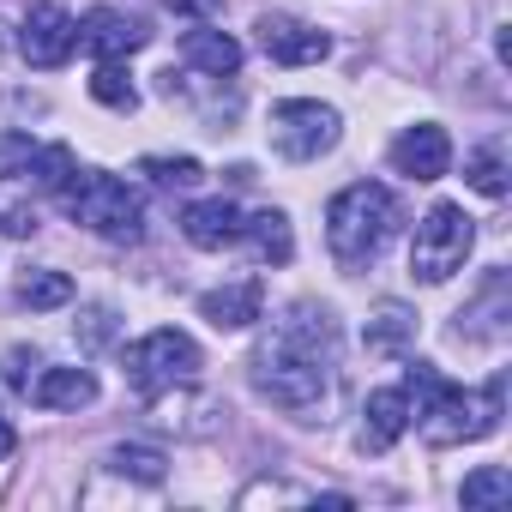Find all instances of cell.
<instances>
[{
    "label": "cell",
    "instance_id": "obj_1",
    "mask_svg": "<svg viewBox=\"0 0 512 512\" xmlns=\"http://www.w3.org/2000/svg\"><path fill=\"white\" fill-rule=\"evenodd\" d=\"M247 374L266 404H278L302 422H326L332 392H338V320H332V308H320V302L284 308V320L253 350Z\"/></svg>",
    "mask_w": 512,
    "mask_h": 512
},
{
    "label": "cell",
    "instance_id": "obj_2",
    "mask_svg": "<svg viewBox=\"0 0 512 512\" xmlns=\"http://www.w3.org/2000/svg\"><path fill=\"white\" fill-rule=\"evenodd\" d=\"M404 398H410V422L422 428L428 446L488 440V434L500 428V410H506V386H500V380L464 392V386H452L434 362H410V368H404Z\"/></svg>",
    "mask_w": 512,
    "mask_h": 512
},
{
    "label": "cell",
    "instance_id": "obj_3",
    "mask_svg": "<svg viewBox=\"0 0 512 512\" xmlns=\"http://www.w3.org/2000/svg\"><path fill=\"white\" fill-rule=\"evenodd\" d=\"M398 229V199L392 187L380 181H350L332 205H326V247H332V260L344 272H362L380 260V247L392 241Z\"/></svg>",
    "mask_w": 512,
    "mask_h": 512
},
{
    "label": "cell",
    "instance_id": "obj_4",
    "mask_svg": "<svg viewBox=\"0 0 512 512\" xmlns=\"http://www.w3.org/2000/svg\"><path fill=\"white\" fill-rule=\"evenodd\" d=\"M61 205H67L73 223H85V229L103 235V241H139V235H145V205H139V193H133L121 175H109V169H73V181L61 187Z\"/></svg>",
    "mask_w": 512,
    "mask_h": 512
},
{
    "label": "cell",
    "instance_id": "obj_5",
    "mask_svg": "<svg viewBox=\"0 0 512 512\" xmlns=\"http://www.w3.org/2000/svg\"><path fill=\"white\" fill-rule=\"evenodd\" d=\"M476 247V217L452 199L428 205V217L416 223V241H410V278L416 284H446L452 272H464Z\"/></svg>",
    "mask_w": 512,
    "mask_h": 512
},
{
    "label": "cell",
    "instance_id": "obj_6",
    "mask_svg": "<svg viewBox=\"0 0 512 512\" xmlns=\"http://www.w3.org/2000/svg\"><path fill=\"white\" fill-rule=\"evenodd\" d=\"M199 368H205L199 344H193L187 332H175V326H157L151 338H139V344L127 350V380H133V392H145V398H163V392H175V386H193Z\"/></svg>",
    "mask_w": 512,
    "mask_h": 512
},
{
    "label": "cell",
    "instance_id": "obj_7",
    "mask_svg": "<svg viewBox=\"0 0 512 512\" xmlns=\"http://www.w3.org/2000/svg\"><path fill=\"white\" fill-rule=\"evenodd\" d=\"M338 139H344V121H338L332 103L290 97V103L272 109V151L290 157V163H314V157H326Z\"/></svg>",
    "mask_w": 512,
    "mask_h": 512
},
{
    "label": "cell",
    "instance_id": "obj_8",
    "mask_svg": "<svg viewBox=\"0 0 512 512\" xmlns=\"http://www.w3.org/2000/svg\"><path fill=\"white\" fill-rule=\"evenodd\" d=\"M79 49V19L61 7V0H31V13L19 25V55L37 67V73H55L67 67Z\"/></svg>",
    "mask_w": 512,
    "mask_h": 512
},
{
    "label": "cell",
    "instance_id": "obj_9",
    "mask_svg": "<svg viewBox=\"0 0 512 512\" xmlns=\"http://www.w3.org/2000/svg\"><path fill=\"white\" fill-rule=\"evenodd\" d=\"M145 43H151V25L133 19V13H121V7H97V13L79 19V49H91L97 61H127Z\"/></svg>",
    "mask_w": 512,
    "mask_h": 512
},
{
    "label": "cell",
    "instance_id": "obj_10",
    "mask_svg": "<svg viewBox=\"0 0 512 512\" xmlns=\"http://www.w3.org/2000/svg\"><path fill=\"white\" fill-rule=\"evenodd\" d=\"M260 49H266L278 67H314V61L332 55V37H326L320 25L290 19V13H266V19H260Z\"/></svg>",
    "mask_w": 512,
    "mask_h": 512
},
{
    "label": "cell",
    "instance_id": "obj_11",
    "mask_svg": "<svg viewBox=\"0 0 512 512\" xmlns=\"http://www.w3.org/2000/svg\"><path fill=\"white\" fill-rule=\"evenodd\" d=\"M392 169L410 175V181H440V175L452 169V139H446V127H434V121L404 127V133L392 139Z\"/></svg>",
    "mask_w": 512,
    "mask_h": 512
},
{
    "label": "cell",
    "instance_id": "obj_12",
    "mask_svg": "<svg viewBox=\"0 0 512 512\" xmlns=\"http://www.w3.org/2000/svg\"><path fill=\"white\" fill-rule=\"evenodd\" d=\"M260 314H266V284L260 278H235V284L199 296V320H211L217 332H247Z\"/></svg>",
    "mask_w": 512,
    "mask_h": 512
},
{
    "label": "cell",
    "instance_id": "obj_13",
    "mask_svg": "<svg viewBox=\"0 0 512 512\" xmlns=\"http://www.w3.org/2000/svg\"><path fill=\"white\" fill-rule=\"evenodd\" d=\"M410 428V398L404 386H380L368 392V410H362V452H392Z\"/></svg>",
    "mask_w": 512,
    "mask_h": 512
},
{
    "label": "cell",
    "instance_id": "obj_14",
    "mask_svg": "<svg viewBox=\"0 0 512 512\" xmlns=\"http://www.w3.org/2000/svg\"><path fill=\"white\" fill-rule=\"evenodd\" d=\"M181 235H187L193 247H205V253L235 247V241H241V211H235V199H199V205H187Z\"/></svg>",
    "mask_w": 512,
    "mask_h": 512
},
{
    "label": "cell",
    "instance_id": "obj_15",
    "mask_svg": "<svg viewBox=\"0 0 512 512\" xmlns=\"http://www.w3.org/2000/svg\"><path fill=\"white\" fill-rule=\"evenodd\" d=\"M25 398L37 410H85V404H97V374L91 368H43L25 386Z\"/></svg>",
    "mask_w": 512,
    "mask_h": 512
},
{
    "label": "cell",
    "instance_id": "obj_16",
    "mask_svg": "<svg viewBox=\"0 0 512 512\" xmlns=\"http://www.w3.org/2000/svg\"><path fill=\"white\" fill-rule=\"evenodd\" d=\"M181 61L193 73H211V79H235L241 73V43L229 31H211V25H193L181 37Z\"/></svg>",
    "mask_w": 512,
    "mask_h": 512
},
{
    "label": "cell",
    "instance_id": "obj_17",
    "mask_svg": "<svg viewBox=\"0 0 512 512\" xmlns=\"http://www.w3.org/2000/svg\"><path fill=\"white\" fill-rule=\"evenodd\" d=\"M362 344H368V356H404V350L416 344V308H404V302H380V308L368 314Z\"/></svg>",
    "mask_w": 512,
    "mask_h": 512
},
{
    "label": "cell",
    "instance_id": "obj_18",
    "mask_svg": "<svg viewBox=\"0 0 512 512\" xmlns=\"http://www.w3.org/2000/svg\"><path fill=\"white\" fill-rule=\"evenodd\" d=\"M241 241H253V253H260L266 266H290V253H296V235H290V217L284 211H253V217H241Z\"/></svg>",
    "mask_w": 512,
    "mask_h": 512
},
{
    "label": "cell",
    "instance_id": "obj_19",
    "mask_svg": "<svg viewBox=\"0 0 512 512\" xmlns=\"http://www.w3.org/2000/svg\"><path fill=\"white\" fill-rule=\"evenodd\" d=\"M13 296H19L31 314H49V308H67V302H73V278H67V272H49V266H37V272H19Z\"/></svg>",
    "mask_w": 512,
    "mask_h": 512
},
{
    "label": "cell",
    "instance_id": "obj_20",
    "mask_svg": "<svg viewBox=\"0 0 512 512\" xmlns=\"http://www.w3.org/2000/svg\"><path fill=\"white\" fill-rule=\"evenodd\" d=\"M464 181H470L482 199H500V193H506V145H500V139L476 145V151L464 157Z\"/></svg>",
    "mask_w": 512,
    "mask_h": 512
},
{
    "label": "cell",
    "instance_id": "obj_21",
    "mask_svg": "<svg viewBox=\"0 0 512 512\" xmlns=\"http://www.w3.org/2000/svg\"><path fill=\"white\" fill-rule=\"evenodd\" d=\"M458 500H464L470 512H488V506H506V500H512V470H500V464H476V470L464 476V488H458Z\"/></svg>",
    "mask_w": 512,
    "mask_h": 512
},
{
    "label": "cell",
    "instance_id": "obj_22",
    "mask_svg": "<svg viewBox=\"0 0 512 512\" xmlns=\"http://www.w3.org/2000/svg\"><path fill=\"white\" fill-rule=\"evenodd\" d=\"M91 97H97L103 109H115V115H133V109H139V85L127 79L121 61H103V67L91 73Z\"/></svg>",
    "mask_w": 512,
    "mask_h": 512
},
{
    "label": "cell",
    "instance_id": "obj_23",
    "mask_svg": "<svg viewBox=\"0 0 512 512\" xmlns=\"http://www.w3.org/2000/svg\"><path fill=\"white\" fill-rule=\"evenodd\" d=\"M73 169H79V163H73V151H67V145H37V157H31V175H25V181H31V187H43V193H61V187L73 181Z\"/></svg>",
    "mask_w": 512,
    "mask_h": 512
},
{
    "label": "cell",
    "instance_id": "obj_24",
    "mask_svg": "<svg viewBox=\"0 0 512 512\" xmlns=\"http://www.w3.org/2000/svg\"><path fill=\"white\" fill-rule=\"evenodd\" d=\"M103 464L115 476H133V482H163V452H151V446H115Z\"/></svg>",
    "mask_w": 512,
    "mask_h": 512
},
{
    "label": "cell",
    "instance_id": "obj_25",
    "mask_svg": "<svg viewBox=\"0 0 512 512\" xmlns=\"http://www.w3.org/2000/svg\"><path fill=\"white\" fill-rule=\"evenodd\" d=\"M139 175H151L157 187H199V181H205L199 157H145Z\"/></svg>",
    "mask_w": 512,
    "mask_h": 512
},
{
    "label": "cell",
    "instance_id": "obj_26",
    "mask_svg": "<svg viewBox=\"0 0 512 512\" xmlns=\"http://www.w3.org/2000/svg\"><path fill=\"white\" fill-rule=\"evenodd\" d=\"M31 157H37V139L31 133H0V181H25L31 175Z\"/></svg>",
    "mask_w": 512,
    "mask_h": 512
},
{
    "label": "cell",
    "instance_id": "obj_27",
    "mask_svg": "<svg viewBox=\"0 0 512 512\" xmlns=\"http://www.w3.org/2000/svg\"><path fill=\"white\" fill-rule=\"evenodd\" d=\"M260 500H320V494H308V488H284V482H253L247 494H241V506H260Z\"/></svg>",
    "mask_w": 512,
    "mask_h": 512
},
{
    "label": "cell",
    "instance_id": "obj_28",
    "mask_svg": "<svg viewBox=\"0 0 512 512\" xmlns=\"http://www.w3.org/2000/svg\"><path fill=\"white\" fill-rule=\"evenodd\" d=\"M0 229H7V235H37V211H25V205L0 211Z\"/></svg>",
    "mask_w": 512,
    "mask_h": 512
},
{
    "label": "cell",
    "instance_id": "obj_29",
    "mask_svg": "<svg viewBox=\"0 0 512 512\" xmlns=\"http://www.w3.org/2000/svg\"><path fill=\"white\" fill-rule=\"evenodd\" d=\"M85 320H91V326H85V344H103V338H109V314H103V308H91Z\"/></svg>",
    "mask_w": 512,
    "mask_h": 512
},
{
    "label": "cell",
    "instance_id": "obj_30",
    "mask_svg": "<svg viewBox=\"0 0 512 512\" xmlns=\"http://www.w3.org/2000/svg\"><path fill=\"white\" fill-rule=\"evenodd\" d=\"M13 446H19V434H13V422H7V416H0V458H7Z\"/></svg>",
    "mask_w": 512,
    "mask_h": 512
},
{
    "label": "cell",
    "instance_id": "obj_31",
    "mask_svg": "<svg viewBox=\"0 0 512 512\" xmlns=\"http://www.w3.org/2000/svg\"><path fill=\"white\" fill-rule=\"evenodd\" d=\"M169 7H217V0H169Z\"/></svg>",
    "mask_w": 512,
    "mask_h": 512
}]
</instances>
